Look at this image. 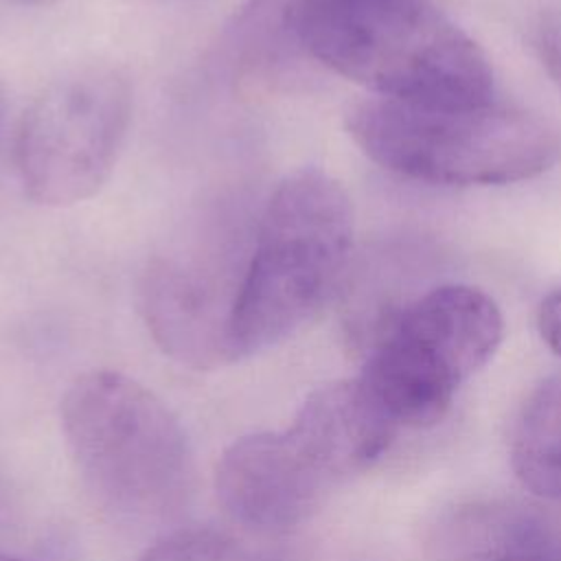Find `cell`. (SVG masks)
Wrapping results in <instances>:
<instances>
[{
    "mask_svg": "<svg viewBox=\"0 0 561 561\" xmlns=\"http://www.w3.org/2000/svg\"><path fill=\"white\" fill-rule=\"evenodd\" d=\"M237 77L272 88L300 61L421 105L491 101L480 46L430 0H250L230 35Z\"/></svg>",
    "mask_w": 561,
    "mask_h": 561,
    "instance_id": "cell-1",
    "label": "cell"
},
{
    "mask_svg": "<svg viewBox=\"0 0 561 561\" xmlns=\"http://www.w3.org/2000/svg\"><path fill=\"white\" fill-rule=\"evenodd\" d=\"M61 430L94 504L140 533L180 522L195 493V460L175 414L114 370L79 375L61 401Z\"/></svg>",
    "mask_w": 561,
    "mask_h": 561,
    "instance_id": "cell-2",
    "label": "cell"
},
{
    "mask_svg": "<svg viewBox=\"0 0 561 561\" xmlns=\"http://www.w3.org/2000/svg\"><path fill=\"white\" fill-rule=\"evenodd\" d=\"M353 232L351 197L329 173L298 169L276 184L252 230L234 307L237 362L294 335L329 302Z\"/></svg>",
    "mask_w": 561,
    "mask_h": 561,
    "instance_id": "cell-3",
    "label": "cell"
},
{
    "mask_svg": "<svg viewBox=\"0 0 561 561\" xmlns=\"http://www.w3.org/2000/svg\"><path fill=\"white\" fill-rule=\"evenodd\" d=\"M383 456L375 423L348 383L313 390L289 427L248 434L226 447L215 469L224 513L259 535L302 524L324 497Z\"/></svg>",
    "mask_w": 561,
    "mask_h": 561,
    "instance_id": "cell-4",
    "label": "cell"
},
{
    "mask_svg": "<svg viewBox=\"0 0 561 561\" xmlns=\"http://www.w3.org/2000/svg\"><path fill=\"white\" fill-rule=\"evenodd\" d=\"M346 129L379 167L430 184L495 186L537 178L561 158L559 129L522 107L364 101Z\"/></svg>",
    "mask_w": 561,
    "mask_h": 561,
    "instance_id": "cell-5",
    "label": "cell"
},
{
    "mask_svg": "<svg viewBox=\"0 0 561 561\" xmlns=\"http://www.w3.org/2000/svg\"><path fill=\"white\" fill-rule=\"evenodd\" d=\"M504 320L471 285H440L381 322L359 388L399 432L438 423L458 388L497 351Z\"/></svg>",
    "mask_w": 561,
    "mask_h": 561,
    "instance_id": "cell-6",
    "label": "cell"
},
{
    "mask_svg": "<svg viewBox=\"0 0 561 561\" xmlns=\"http://www.w3.org/2000/svg\"><path fill=\"white\" fill-rule=\"evenodd\" d=\"M131 121V85L110 64H83L53 79L15 134V169L31 199L70 206L110 178Z\"/></svg>",
    "mask_w": 561,
    "mask_h": 561,
    "instance_id": "cell-7",
    "label": "cell"
},
{
    "mask_svg": "<svg viewBox=\"0 0 561 561\" xmlns=\"http://www.w3.org/2000/svg\"><path fill=\"white\" fill-rule=\"evenodd\" d=\"M250 245L195 232L156 254L138 283V307L156 344L197 370L237 364L232 320Z\"/></svg>",
    "mask_w": 561,
    "mask_h": 561,
    "instance_id": "cell-8",
    "label": "cell"
},
{
    "mask_svg": "<svg viewBox=\"0 0 561 561\" xmlns=\"http://www.w3.org/2000/svg\"><path fill=\"white\" fill-rule=\"evenodd\" d=\"M535 515V506L513 500L456 504L427 528V557L432 561H502Z\"/></svg>",
    "mask_w": 561,
    "mask_h": 561,
    "instance_id": "cell-9",
    "label": "cell"
},
{
    "mask_svg": "<svg viewBox=\"0 0 561 561\" xmlns=\"http://www.w3.org/2000/svg\"><path fill=\"white\" fill-rule=\"evenodd\" d=\"M511 465L530 493L561 502V377L543 381L524 403L513 430Z\"/></svg>",
    "mask_w": 561,
    "mask_h": 561,
    "instance_id": "cell-10",
    "label": "cell"
},
{
    "mask_svg": "<svg viewBox=\"0 0 561 561\" xmlns=\"http://www.w3.org/2000/svg\"><path fill=\"white\" fill-rule=\"evenodd\" d=\"M136 561H285L278 552L254 546L217 528H178L162 535Z\"/></svg>",
    "mask_w": 561,
    "mask_h": 561,
    "instance_id": "cell-11",
    "label": "cell"
},
{
    "mask_svg": "<svg viewBox=\"0 0 561 561\" xmlns=\"http://www.w3.org/2000/svg\"><path fill=\"white\" fill-rule=\"evenodd\" d=\"M502 561H561V515L539 508Z\"/></svg>",
    "mask_w": 561,
    "mask_h": 561,
    "instance_id": "cell-12",
    "label": "cell"
},
{
    "mask_svg": "<svg viewBox=\"0 0 561 561\" xmlns=\"http://www.w3.org/2000/svg\"><path fill=\"white\" fill-rule=\"evenodd\" d=\"M533 48L543 70L561 88V7L539 15L533 26Z\"/></svg>",
    "mask_w": 561,
    "mask_h": 561,
    "instance_id": "cell-13",
    "label": "cell"
},
{
    "mask_svg": "<svg viewBox=\"0 0 561 561\" xmlns=\"http://www.w3.org/2000/svg\"><path fill=\"white\" fill-rule=\"evenodd\" d=\"M537 329L546 346L561 357V287L541 300Z\"/></svg>",
    "mask_w": 561,
    "mask_h": 561,
    "instance_id": "cell-14",
    "label": "cell"
},
{
    "mask_svg": "<svg viewBox=\"0 0 561 561\" xmlns=\"http://www.w3.org/2000/svg\"><path fill=\"white\" fill-rule=\"evenodd\" d=\"M13 2L31 4V7H46V4H55V2H59V0H13Z\"/></svg>",
    "mask_w": 561,
    "mask_h": 561,
    "instance_id": "cell-15",
    "label": "cell"
},
{
    "mask_svg": "<svg viewBox=\"0 0 561 561\" xmlns=\"http://www.w3.org/2000/svg\"><path fill=\"white\" fill-rule=\"evenodd\" d=\"M0 561H24V559L13 557V554H9V552H2V550H0Z\"/></svg>",
    "mask_w": 561,
    "mask_h": 561,
    "instance_id": "cell-16",
    "label": "cell"
},
{
    "mask_svg": "<svg viewBox=\"0 0 561 561\" xmlns=\"http://www.w3.org/2000/svg\"><path fill=\"white\" fill-rule=\"evenodd\" d=\"M2 121H4V99H2V92H0V127H2Z\"/></svg>",
    "mask_w": 561,
    "mask_h": 561,
    "instance_id": "cell-17",
    "label": "cell"
}]
</instances>
